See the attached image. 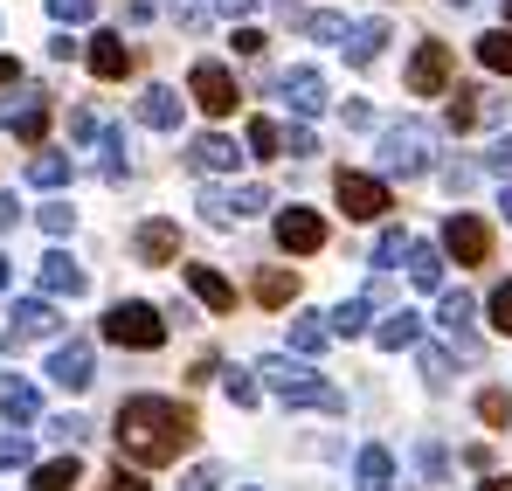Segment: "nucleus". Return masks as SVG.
I'll list each match as a JSON object with an SVG mask.
<instances>
[{
  "instance_id": "25",
  "label": "nucleus",
  "mask_w": 512,
  "mask_h": 491,
  "mask_svg": "<svg viewBox=\"0 0 512 491\" xmlns=\"http://www.w3.org/2000/svg\"><path fill=\"white\" fill-rule=\"evenodd\" d=\"M367 312H374V298H346L340 312H326V332H340V339H360V332H367Z\"/></svg>"
},
{
  "instance_id": "54",
  "label": "nucleus",
  "mask_w": 512,
  "mask_h": 491,
  "mask_svg": "<svg viewBox=\"0 0 512 491\" xmlns=\"http://www.w3.org/2000/svg\"><path fill=\"white\" fill-rule=\"evenodd\" d=\"M7 83H21V63H14V56H0V90H7Z\"/></svg>"
},
{
  "instance_id": "16",
  "label": "nucleus",
  "mask_w": 512,
  "mask_h": 491,
  "mask_svg": "<svg viewBox=\"0 0 512 491\" xmlns=\"http://www.w3.org/2000/svg\"><path fill=\"white\" fill-rule=\"evenodd\" d=\"M236 160H243V153H236V139H222V132H201V139L187 146V166H194V173H236Z\"/></svg>"
},
{
  "instance_id": "19",
  "label": "nucleus",
  "mask_w": 512,
  "mask_h": 491,
  "mask_svg": "<svg viewBox=\"0 0 512 491\" xmlns=\"http://www.w3.org/2000/svg\"><path fill=\"white\" fill-rule=\"evenodd\" d=\"M0 415H7V422H35V415H42V395H35V381H21V374H0Z\"/></svg>"
},
{
  "instance_id": "39",
  "label": "nucleus",
  "mask_w": 512,
  "mask_h": 491,
  "mask_svg": "<svg viewBox=\"0 0 512 491\" xmlns=\"http://www.w3.org/2000/svg\"><path fill=\"white\" fill-rule=\"evenodd\" d=\"M28 457H35V443H28V436H0V471H21Z\"/></svg>"
},
{
  "instance_id": "49",
  "label": "nucleus",
  "mask_w": 512,
  "mask_h": 491,
  "mask_svg": "<svg viewBox=\"0 0 512 491\" xmlns=\"http://www.w3.org/2000/svg\"><path fill=\"white\" fill-rule=\"evenodd\" d=\"M423 374H429V388H443V381H450V360H443V353H423Z\"/></svg>"
},
{
  "instance_id": "27",
  "label": "nucleus",
  "mask_w": 512,
  "mask_h": 491,
  "mask_svg": "<svg viewBox=\"0 0 512 491\" xmlns=\"http://www.w3.org/2000/svg\"><path fill=\"white\" fill-rule=\"evenodd\" d=\"M291 298H298V277H291V270H263V277H256V305L277 312V305H291Z\"/></svg>"
},
{
  "instance_id": "30",
  "label": "nucleus",
  "mask_w": 512,
  "mask_h": 491,
  "mask_svg": "<svg viewBox=\"0 0 512 491\" xmlns=\"http://www.w3.org/2000/svg\"><path fill=\"white\" fill-rule=\"evenodd\" d=\"M478 63H485V70H506V77H512V28L478 35Z\"/></svg>"
},
{
  "instance_id": "47",
  "label": "nucleus",
  "mask_w": 512,
  "mask_h": 491,
  "mask_svg": "<svg viewBox=\"0 0 512 491\" xmlns=\"http://www.w3.org/2000/svg\"><path fill=\"white\" fill-rule=\"evenodd\" d=\"M104 125H97V111H70V139H97Z\"/></svg>"
},
{
  "instance_id": "17",
  "label": "nucleus",
  "mask_w": 512,
  "mask_h": 491,
  "mask_svg": "<svg viewBox=\"0 0 512 491\" xmlns=\"http://www.w3.org/2000/svg\"><path fill=\"white\" fill-rule=\"evenodd\" d=\"M471 312H478V305H471L464 291H443V312H436V319H443V332L457 339V353H471V360H478V332H471Z\"/></svg>"
},
{
  "instance_id": "32",
  "label": "nucleus",
  "mask_w": 512,
  "mask_h": 491,
  "mask_svg": "<svg viewBox=\"0 0 512 491\" xmlns=\"http://www.w3.org/2000/svg\"><path fill=\"white\" fill-rule=\"evenodd\" d=\"M478 97H485V90H450V104H443V118H450V132H464V125H478V111H485Z\"/></svg>"
},
{
  "instance_id": "41",
  "label": "nucleus",
  "mask_w": 512,
  "mask_h": 491,
  "mask_svg": "<svg viewBox=\"0 0 512 491\" xmlns=\"http://www.w3.org/2000/svg\"><path fill=\"white\" fill-rule=\"evenodd\" d=\"M402 229H381V243H374V263H381V270H388V263H402Z\"/></svg>"
},
{
  "instance_id": "44",
  "label": "nucleus",
  "mask_w": 512,
  "mask_h": 491,
  "mask_svg": "<svg viewBox=\"0 0 512 491\" xmlns=\"http://www.w3.org/2000/svg\"><path fill=\"white\" fill-rule=\"evenodd\" d=\"M492 326L512 332V284H499V291H492Z\"/></svg>"
},
{
  "instance_id": "5",
  "label": "nucleus",
  "mask_w": 512,
  "mask_h": 491,
  "mask_svg": "<svg viewBox=\"0 0 512 491\" xmlns=\"http://www.w3.org/2000/svg\"><path fill=\"white\" fill-rule=\"evenodd\" d=\"M333 194H340V208H346V222H381L395 201H388V180H374V173H353L346 166L340 180H333Z\"/></svg>"
},
{
  "instance_id": "51",
  "label": "nucleus",
  "mask_w": 512,
  "mask_h": 491,
  "mask_svg": "<svg viewBox=\"0 0 512 491\" xmlns=\"http://www.w3.org/2000/svg\"><path fill=\"white\" fill-rule=\"evenodd\" d=\"M485 166H492V173H512V139H499V146L485 153Z\"/></svg>"
},
{
  "instance_id": "36",
  "label": "nucleus",
  "mask_w": 512,
  "mask_h": 491,
  "mask_svg": "<svg viewBox=\"0 0 512 491\" xmlns=\"http://www.w3.org/2000/svg\"><path fill=\"white\" fill-rule=\"evenodd\" d=\"M222 388H229V402H236V409H256V395H263V388H256V374H243V367H236V374H222Z\"/></svg>"
},
{
  "instance_id": "28",
  "label": "nucleus",
  "mask_w": 512,
  "mask_h": 491,
  "mask_svg": "<svg viewBox=\"0 0 512 491\" xmlns=\"http://www.w3.org/2000/svg\"><path fill=\"white\" fill-rule=\"evenodd\" d=\"M77 478H84L77 457H56V464H35V485L28 491H77Z\"/></svg>"
},
{
  "instance_id": "56",
  "label": "nucleus",
  "mask_w": 512,
  "mask_h": 491,
  "mask_svg": "<svg viewBox=\"0 0 512 491\" xmlns=\"http://www.w3.org/2000/svg\"><path fill=\"white\" fill-rule=\"evenodd\" d=\"M499 215H506V222H512V187H506V194H499Z\"/></svg>"
},
{
  "instance_id": "58",
  "label": "nucleus",
  "mask_w": 512,
  "mask_h": 491,
  "mask_svg": "<svg viewBox=\"0 0 512 491\" xmlns=\"http://www.w3.org/2000/svg\"><path fill=\"white\" fill-rule=\"evenodd\" d=\"M506 28H512V0H506Z\"/></svg>"
},
{
  "instance_id": "45",
  "label": "nucleus",
  "mask_w": 512,
  "mask_h": 491,
  "mask_svg": "<svg viewBox=\"0 0 512 491\" xmlns=\"http://www.w3.org/2000/svg\"><path fill=\"white\" fill-rule=\"evenodd\" d=\"M187 491H222V471H215V464H194V471H187Z\"/></svg>"
},
{
  "instance_id": "20",
  "label": "nucleus",
  "mask_w": 512,
  "mask_h": 491,
  "mask_svg": "<svg viewBox=\"0 0 512 491\" xmlns=\"http://www.w3.org/2000/svg\"><path fill=\"white\" fill-rule=\"evenodd\" d=\"M90 70L104 83H118L132 70V49H125V35H90Z\"/></svg>"
},
{
  "instance_id": "33",
  "label": "nucleus",
  "mask_w": 512,
  "mask_h": 491,
  "mask_svg": "<svg viewBox=\"0 0 512 491\" xmlns=\"http://www.w3.org/2000/svg\"><path fill=\"white\" fill-rule=\"evenodd\" d=\"M97 146H104V180H125L132 160H125V132H97Z\"/></svg>"
},
{
  "instance_id": "59",
  "label": "nucleus",
  "mask_w": 512,
  "mask_h": 491,
  "mask_svg": "<svg viewBox=\"0 0 512 491\" xmlns=\"http://www.w3.org/2000/svg\"><path fill=\"white\" fill-rule=\"evenodd\" d=\"M450 7H471V0H450Z\"/></svg>"
},
{
  "instance_id": "13",
  "label": "nucleus",
  "mask_w": 512,
  "mask_h": 491,
  "mask_svg": "<svg viewBox=\"0 0 512 491\" xmlns=\"http://www.w3.org/2000/svg\"><path fill=\"white\" fill-rule=\"evenodd\" d=\"M443 249H450L457 263H485V249H492V229H485L478 215H450V222H443Z\"/></svg>"
},
{
  "instance_id": "15",
  "label": "nucleus",
  "mask_w": 512,
  "mask_h": 491,
  "mask_svg": "<svg viewBox=\"0 0 512 491\" xmlns=\"http://www.w3.org/2000/svg\"><path fill=\"white\" fill-rule=\"evenodd\" d=\"M187 291H194L208 312H236V284H229L222 270H208V263H187Z\"/></svg>"
},
{
  "instance_id": "40",
  "label": "nucleus",
  "mask_w": 512,
  "mask_h": 491,
  "mask_svg": "<svg viewBox=\"0 0 512 491\" xmlns=\"http://www.w3.org/2000/svg\"><path fill=\"white\" fill-rule=\"evenodd\" d=\"M49 436H56V443H84L90 422H84V415H56V422H49Z\"/></svg>"
},
{
  "instance_id": "23",
  "label": "nucleus",
  "mask_w": 512,
  "mask_h": 491,
  "mask_svg": "<svg viewBox=\"0 0 512 491\" xmlns=\"http://www.w3.org/2000/svg\"><path fill=\"white\" fill-rule=\"evenodd\" d=\"M139 125H153V132H173V125H180V97H173L167 83H153V90L139 97Z\"/></svg>"
},
{
  "instance_id": "4",
  "label": "nucleus",
  "mask_w": 512,
  "mask_h": 491,
  "mask_svg": "<svg viewBox=\"0 0 512 491\" xmlns=\"http://www.w3.org/2000/svg\"><path fill=\"white\" fill-rule=\"evenodd\" d=\"M104 339H111V346H132V353H153V346L167 339V319H160L153 305L125 298V305H111V312H104Z\"/></svg>"
},
{
  "instance_id": "50",
  "label": "nucleus",
  "mask_w": 512,
  "mask_h": 491,
  "mask_svg": "<svg viewBox=\"0 0 512 491\" xmlns=\"http://www.w3.org/2000/svg\"><path fill=\"white\" fill-rule=\"evenodd\" d=\"M236 56H263V28H236Z\"/></svg>"
},
{
  "instance_id": "1",
  "label": "nucleus",
  "mask_w": 512,
  "mask_h": 491,
  "mask_svg": "<svg viewBox=\"0 0 512 491\" xmlns=\"http://www.w3.org/2000/svg\"><path fill=\"white\" fill-rule=\"evenodd\" d=\"M118 450L132 464H173L180 450H194V409H180L167 395H132L118 409Z\"/></svg>"
},
{
  "instance_id": "37",
  "label": "nucleus",
  "mask_w": 512,
  "mask_h": 491,
  "mask_svg": "<svg viewBox=\"0 0 512 491\" xmlns=\"http://www.w3.org/2000/svg\"><path fill=\"white\" fill-rule=\"evenodd\" d=\"M478 415H485V422H492V429H506V415H512L506 388H485V395H478Z\"/></svg>"
},
{
  "instance_id": "52",
  "label": "nucleus",
  "mask_w": 512,
  "mask_h": 491,
  "mask_svg": "<svg viewBox=\"0 0 512 491\" xmlns=\"http://www.w3.org/2000/svg\"><path fill=\"white\" fill-rule=\"evenodd\" d=\"M14 222H21V208H14V194H0V236H7Z\"/></svg>"
},
{
  "instance_id": "12",
  "label": "nucleus",
  "mask_w": 512,
  "mask_h": 491,
  "mask_svg": "<svg viewBox=\"0 0 512 491\" xmlns=\"http://www.w3.org/2000/svg\"><path fill=\"white\" fill-rule=\"evenodd\" d=\"M277 97H284L298 118H312V111H326V77H319L312 63H298V70H284V77H277Z\"/></svg>"
},
{
  "instance_id": "34",
  "label": "nucleus",
  "mask_w": 512,
  "mask_h": 491,
  "mask_svg": "<svg viewBox=\"0 0 512 491\" xmlns=\"http://www.w3.org/2000/svg\"><path fill=\"white\" fill-rule=\"evenodd\" d=\"M250 153L256 160H277V153H284V132H277L270 118H250Z\"/></svg>"
},
{
  "instance_id": "18",
  "label": "nucleus",
  "mask_w": 512,
  "mask_h": 491,
  "mask_svg": "<svg viewBox=\"0 0 512 491\" xmlns=\"http://www.w3.org/2000/svg\"><path fill=\"white\" fill-rule=\"evenodd\" d=\"M395 485V457L381 450V443H367L360 457H353V491H388Z\"/></svg>"
},
{
  "instance_id": "53",
  "label": "nucleus",
  "mask_w": 512,
  "mask_h": 491,
  "mask_svg": "<svg viewBox=\"0 0 512 491\" xmlns=\"http://www.w3.org/2000/svg\"><path fill=\"white\" fill-rule=\"evenodd\" d=\"M250 7H256V0H215V14H229V21H243Z\"/></svg>"
},
{
  "instance_id": "22",
  "label": "nucleus",
  "mask_w": 512,
  "mask_h": 491,
  "mask_svg": "<svg viewBox=\"0 0 512 491\" xmlns=\"http://www.w3.org/2000/svg\"><path fill=\"white\" fill-rule=\"evenodd\" d=\"M381 42H388V21H360V28H346V63H353V70H367V63H374V56H381Z\"/></svg>"
},
{
  "instance_id": "31",
  "label": "nucleus",
  "mask_w": 512,
  "mask_h": 491,
  "mask_svg": "<svg viewBox=\"0 0 512 491\" xmlns=\"http://www.w3.org/2000/svg\"><path fill=\"white\" fill-rule=\"evenodd\" d=\"M63 180H70V160L63 153H35L28 160V187H63Z\"/></svg>"
},
{
  "instance_id": "21",
  "label": "nucleus",
  "mask_w": 512,
  "mask_h": 491,
  "mask_svg": "<svg viewBox=\"0 0 512 491\" xmlns=\"http://www.w3.org/2000/svg\"><path fill=\"white\" fill-rule=\"evenodd\" d=\"M132 249H139L146 263H173V256H180V229H173V222H139Z\"/></svg>"
},
{
  "instance_id": "43",
  "label": "nucleus",
  "mask_w": 512,
  "mask_h": 491,
  "mask_svg": "<svg viewBox=\"0 0 512 491\" xmlns=\"http://www.w3.org/2000/svg\"><path fill=\"white\" fill-rule=\"evenodd\" d=\"M49 14H56V21H90L97 0H49Z\"/></svg>"
},
{
  "instance_id": "3",
  "label": "nucleus",
  "mask_w": 512,
  "mask_h": 491,
  "mask_svg": "<svg viewBox=\"0 0 512 491\" xmlns=\"http://www.w3.org/2000/svg\"><path fill=\"white\" fill-rule=\"evenodd\" d=\"M429 125H416V118H402V125H388L381 132V173H395V180H423L429 173Z\"/></svg>"
},
{
  "instance_id": "9",
  "label": "nucleus",
  "mask_w": 512,
  "mask_h": 491,
  "mask_svg": "<svg viewBox=\"0 0 512 491\" xmlns=\"http://www.w3.org/2000/svg\"><path fill=\"white\" fill-rule=\"evenodd\" d=\"M35 284H42V298H84V263L70 256V249H49L42 263H35Z\"/></svg>"
},
{
  "instance_id": "46",
  "label": "nucleus",
  "mask_w": 512,
  "mask_h": 491,
  "mask_svg": "<svg viewBox=\"0 0 512 491\" xmlns=\"http://www.w3.org/2000/svg\"><path fill=\"white\" fill-rule=\"evenodd\" d=\"M104 491H146V478H139V471H132V464H118V471H111V478H104Z\"/></svg>"
},
{
  "instance_id": "38",
  "label": "nucleus",
  "mask_w": 512,
  "mask_h": 491,
  "mask_svg": "<svg viewBox=\"0 0 512 491\" xmlns=\"http://www.w3.org/2000/svg\"><path fill=\"white\" fill-rule=\"evenodd\" d=\"M42 229H49V236H70V229H77V208H70V201H49V208H42Z\"/></svg>"
},
{
  "instance_id": "29",
  "label": "nucleus",
  "mask_w": 512,
  "mask_h": 491,
  "mask_svg": "<svg viewBox=\"0 0 512 491\" xmlns=\"http://www.w3.org/2000/svg\"><path fill=\"white\" fill-rule=\"evenodd\" d=\"M374 339H381L388 353H402V346H416V339H423V319H416V312H395V319L374 332Z\"/></svg>"
},
{
  "instance_id": "60",
  "label": "nucleus",
  "mask_w": 512,
  "mask_h": 491,
  "mask_svg": "<svg viewBox=\"0 0 512 491\" xmlns=\"http://www.w3.org/2000/svg\"><path fill=\"white\" fill-rule=\"evenodd\" d=\"M250 491H256V485H250Z\"/></svg>"
},
{
  "instance_id": "8",
  "label": "nucleus",
  "mask_w": 512,
  "mask_h": 491,
  "mask_svg": "<svg viewBox=\"0 0 512 491\" xmlns=\"http://www.w3.org/2000/svg\"><path fill=\"white\" fill-rule=\"evenodd\" d=\"M49 381L70 388V395H84L90 381H97V353H90V339H70V346L49 353Z\"/></svg>"
},
{
  "instance_id": "6",
  "label": "nucleus",
  "mask_w": 512,
  "mask_h": 491,
  "mask_svg": "<svg viewBox=\"0 0 512 491\" xmlns=\"http://www.w3.org/2000/svg\"><path fill=\"white\" fill-rule=\"evenodd\" d=\"M187 90H194V104H201L208 118H229V111L243 104V90H236V77H229L222 63H194V77H187Z\"/></svg>"
},
{
  "instance_id": "48",
  "label": "nucleus",
  "mask_w": 512,
  "mask_h": 491,
  "mask_svg": "<svg viewBox=\"0 0 512 491\" xmlns=\"http://www.w3.org/2000/svg\"><path fill=\"white\" fill-rule=\"evenodd\" d=\"M167 7H173L180 28H201V0H167Z\"/></svg>"
},
{
  "instance_id": "35",
  "label": "nucleus",
  "mask_w": 512,
  "mask_h": 491,
  "mask_svg": "<svg viewBox=\"0 0 512 491\" xmlns=\"http://www.w3.org/2000/svg\"><path fill=\"white\" fill-rule=\"evenodd\" d=\"M319 42H346V14H333V7H319V14H298Z\"/></svg>"
},
{
  "instance_id": "57",
  "label": "nucleus",
  "mask_w": 512,
  "mask_h": 491,
  "mask_svg": "<svg viewBox=\"0 0 512 491\" xmlns=\"http://www.w3.org/2000/svg\"><path fill=\"white\" fill-rule=\"evenodd\" d=\"M0 291H7V256H0Z\"/></svg>"
},
{
  "instance_id": "7",
  "label": "nucleus",
  "mask_w": 512,
  "mask_h": 491,
  "mask_svg": "<svg viewBox=\"0 0 512 491\" xmlns=\"http://www.w3.org/2000/svg\"><path fill=\"white\" fill-rule=\"evenodd\" d=\"M56 326H63V319H56L49 298H14V312H7V332H0V339H7V346H28V339H49Z\"/></svg>"
},
{
  "instance_id": "42",
  "label": "nucleus",
  "mask_w": 512,
  "mask_h": 491,
  "mask_svg": "<svg viewBox=\"0 0 512 491\" xmlns=\"http://www.w3.org/2000/svg\"><path fill=\"white\" fill-rule=\"evenodd\" d=\"M284 153H291V160H312V153H319V139H312L305 125H291V132H284Z\"/></svg>"
},
{
  "instance_id": "10",
  "label": "nucleus",
  "mask_w": 512,
  "mask_h": 491,
  "mask_svg": "<svg viewBox=\"0 0 512 491\" xmlns=\"http://www.w3.org/2000/svg\"><path fill=\"white\" fill-rule=\"evenodd\" d=\"M277 249H284V256H312V249H326V222H319L312 208H284V215H277Z\"/></svg>"
},
{
  "instance_id": "24",
  "label": "nucleus",
  "mask_w": 512,
  "mask_h": 491,
  "mask_svg": "<svg viewBox=\"0 0 512 491\" xmlns=\"http://www.w3.org/2000/svg\"><path fill=\"white\" fill-rule=\"evenodd\" d=\"M409 277H416L423 291H443V249L436 243H409Z\"/></svg>"
},
{
  "instance_id": "26",
  "label": "nucleus",
  "mask_w": 512,
  "mask_h": 491,
  "mask_svg": "<svg viewBox=\"0 0 512 491\" xmlns=\"http://www.w3.org/2000/svg\"><path fill=\"white\" fill-rule=\"evenodd\" d=\"M326 339H333V332H326L319 312H298V319H291V346H298L305 360H312V353H326Z\"/></svg>"
},
{
  "instance_id": "2",
  "label": "nucleus",
  "mask_w": 512,
  "mask_h": 491,
  "mask_svg": "<svg viewBox=\"0 0 512 491\" xmlns=\"http://www.w3.org/2000/svg\"><path fill=\"white\" fill-rule=\"evenodd\" d=\"M256 374H263V388H277L291 409H340V388H333V381H319L305 360H284V353H270Z\"/></svg>"
},
{
  "instance_id": "11",
  "label": "nucleus",
  "mask_w": 512,
  "mask_h": 491,
  "mask_svg": "<svg viewBox=\"0 0 512 491\" xmlns=\"http://www.w3.org/2000/svg\"><path fill=\"white\" fill-rule=\"evenodd\" d=\"M409 90H416V97H443V90H450V49H443V42H423V49L409 56Z\"/></svg>"
},
{
  "instance_id": "14",
  "label": "nucleus",
  "mask_w": 512,
  "mask_h": 491,
  "mask_svg": "<svg viewBox=\"0 0 512 491\" xmlns=\"http://www.w3.org/2000/svg\"><path fill=\"white\" fill-rule=\"evenodd\" d=\"M0 125H7L21 146H42V132H49V104H42V97H21V104L0 111Z\"/></svg>"
},
{
  "instance_id": "55",
  "label": "nucleus",
  "mask_w": 512,
  "mask_h": 491,
  "mask_svg": "<svg viewBox=\"0 0 512 491\" xmlns=\"http://www.w3.org/2000/svg\"><path fill=\"white\" fill-rule=\"evenodd\" d=\"M478 491H512V478H485V485H478Z\"/></svg>"
}]
</instances>
